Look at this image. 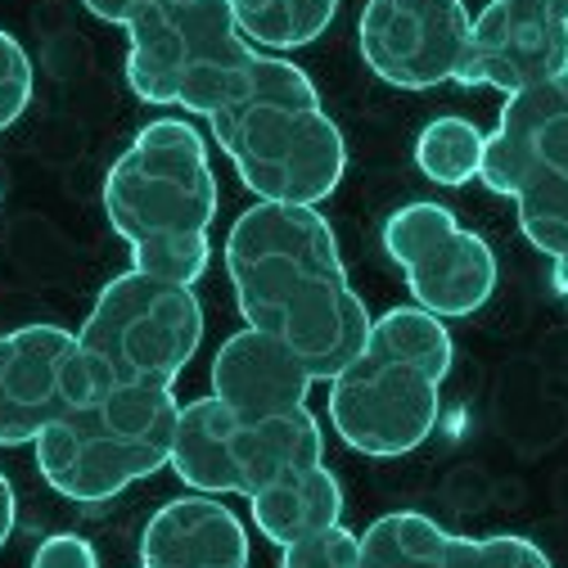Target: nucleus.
Listing matches in <instances>:
<instances>
[{"label":"nucleus","mask_w":568,"mask_h":568,"mask_svg":"<svg viewBox=\"0 0 568 568\" xmlns=\"http://www.w3.org/2000/svg\"><path fill=\"white\" fill-rule=\"evenodd\" d=\"M226 275L240 316L280 338L312 384L334 379L371 338V312L352 290L334 226L316 207L253 203L226 235Z\"/></svg>","instance_id":"nucleus-1"},{"label":"nucleus","mask_w":568,"mask_h":568,"mask_svg":"<svg viewBox=\"0 0 568 568\" xmlns=\"http://www.w3.org/2000/svg\"><path fill=\"white\" fill-rule=\"evenodd\" d=\"M104 217L131 248V266L199 284L212 262L217 176L207 140L181 118H154L135 131L104 176Z\"/></svg>","instance_id":"nucleus-2"},{"label":"nucleus","mask_w":568,"mask_h":568,"mask_svg":"<svg viewBox=\"0 0 568 568\" xmlns=\"http://www.w3.org/2000/svg\"><path fill=\"white\" fill-rule=\"evenodd\" d=\"M456 366L447 325L424 307H388L366 347L329 379V424L362 456L397 460L429 443Z\"/></svg>","instance_id":"nucleus-3"},{"label":"nucleus","mask_w":568,"mask_h":568,"mask_svg":"<svg viewBox=\"0 0 568 568\" xmlns=\"http://www.w3.org/2000/svg\"><path fill=\"white\" fill-rule=\"evenodd\" d=\"M217 150L235 163L257 203H325L347 172V140L321 109L316 82L298 63L257 54L244 100L207 118Z\"/></svg>","instance_id":"nucleus-4"},{"label":"nucleus","mask_w":568,"mask_h":568,"mask_svg":"<svg viewBox=\"0 0 568 568\" xmlns=\"http://www.w3.org/2000/svg\"><path fill=\"white\" fill-rule=\"evenodd\" d=\"M203 343L194 284L145 271L113 275L78 329V406L113 388H176Z\"/></svg>","instance_id":"nucleus-5"},{"label":"nucleus","mask_w":568,"mask_h":568,"mask_svg":"<svg viewBox=\"0 0 568 568\" xmlns=\"http://www.w3.org/2000/svg\"><path fill=\"white\" fill-rule=\"evenodd\" d=\"M253 68L231 0H150L126 23V87L145 104L212 118L248 95Z\"/></svg>","instance_id":"nucleus-6"},{"label":"nucleus","mask_w":568,"mask_h":568,"mask_svg":"<svg viewBox=\"0 0 568 568\" xmlns=\"http://www.w3.org/2000/svg\"><path fill=\"white\" fill-rule=\"evenodd\" d=\"M172 388H113L63 410L37 434V469L68 501L100 506L131 483L168 469L176 443Z\"/></svg>","instance_id":"nucleus-7"},{"label":"nucleus","mask_w":568,"mask_h":568,"mask_svg":"<svg viewBox=\"0 0 568 568\" xmlns=\"http://www.w3.org/2000/svg\"><path fill=\"white\" fill-rule=\"evenodd\" d=\"M312 465H325V434L312 406L248 424L212 393L181 406L168 460L190 491L207 496H257Z\"/></svg>","instance_id":"nucleus-8"},{"label":"nucleus","mask_w":568,"mask_h":568,"mask_svg":"<svg viewBox=\"0 0 568 568\" xmlns=\"http://www.w3.org/2000/svg\"><path fill=\"white\" fill-rule=\"evenodd\" d=\"M384 253L406 271L415 307L438 321L474 316L496 290V253L443 203H406L384 222Z\"/></svg>","instance_id":"nucleus-9"},{"label":"nucleus","mask_w":568,"mask_h":568,"mask_svg":"<svg viewBox=\"0 0 568 568\" xmlns=\"http://www.w3.org/2000/svg\"><path fill=\"white\" fill-rule=\"evenodd\" d=\"M474 14L465 0H366L357 50L371 73L397 91H434L452 82Z\"/></svg>","instance_id":"nucleus-10"},{"label":"nucleus","mask_w":568,"mask_h":568,"mask_svg":"<svg viewBox=\"0 0 568 568\" xmlns=\"http://www.w3.org/2000/svg\"><path fill=\"white\" fill-rule=\"evenodd\" d=\"M78 334L63 325H19L0 334V447L37 443L50 419L78 406Z\"/></svg>","instance_id":"nucleus-11"},{"label":"nucleus","mask_w":568,"mask_h":568,"mask_svg":"<svg viewBox=\"0 0 568 568\" xmlns=\"http://www.w3.org/2000/svg\"><path fill=\"white\" fill-rule=\"evenodd\" d=\"M564 68H568V23L487 0V10L474 14V23H469L452 82L519 95V91L564 73Z\"/></svg>","instance_id":"nucleus-12"},{"label":"nucleus","mask_w":568,"mask_h":568,"mask_svg":"<svg viewBox=\"0 0 568 568\" xmlns=\"http://www.w3.org/2000/svg\"><path fill=\"white\" fill-rule=\"evenodd\" d=\"M312 375L280 338L244 325L212 357V397L226 402L240 419H275L307 406Z\"/></svg>","instance_id":"nucleus-13"},{"label":"nucleus","mask_w":568,"mask_h":568,"mask_svg":"<svg viewBox=\"0 0 568 568\" xmlns=\"http://www.w3.org/2000/svg\"><path fill=\"white\" fill-rule=\"evenodd\" d=\"M519 168L568 176V68L519 95H506L501 118L487 131L478 181L491 190V181Z\"/></svg>","instance_id":"nucleus-14"},{"label":"nucleus","mask_w":568,"mask_h":568,"mask_svg":"<svg viewBox=\"0 0 568 568\" xmlns=\"http://www.w3.org/2000/svg\"><path fill=\"white\" fill-rule=\"evenodd\" d=\"M140 568H248V528L217 496L185 491L150 515Z\"/></svg>","instance_id":"nucleus-15"},{"label":"nucleus","mask_w":568,"mask_h":568,"mask_svg":"<svg viewBox=\"0 0 568 568\" xmlns=\"http://www.w3.org/2000/svg\"><path fill=\"white\" fill-rule=\"evenodd\" d=\"M248 510H253V528L284 550L303 537H316L343 524V487L329 474V465H312L248 496Z\"/></svg>","instance_id":"nucleus-16"},{"label":"nucleus","mask_w":568,"mask_h":568,"mask_svg":"<svg viewBox=\"0 0 568 568\" xmlns=\"http://www.w3.org/2000/svg\"><path fill=\"white\" fill-rule=\"evenodd\" d=\"M491 194H510L519 203V231L537 253L550 262L568 253V176L519 168L491 181Z\"/></svg>","instance_id":"nucleus-17"},{"label":"nucleus","mask_w":568,"mask_h":568,"mask_svg":"<svg viewBox=\"0 0 568 568\" xmlns=\"http://www.w3.org/2000/svg\"><path fill=\"white\" fill-rule=\"evenodd\" d=\"M447 546V528L419 510H393L379 515L362 537V564L357 568H438Z\"/></svg>","instance_id":"nucleus-18"},{"label":"nucleus","mask_w":568,"mask_h":568,"mask_svg":"<svg viewBox=\"0 0 568 568\" xmlns=\"http://www.w3.org/2000/svg\"><path fill=\"white\" fill-rule=\"evenodd\" d=\"M240 32L262 50L312 45L338 14V0H231Z\"/></svg>","instance_id":"nucleus-19"},{"label":"nucleus","mask_w":568,"mask_h":568,"mask_svg":"<svg viewBox=\"0 0 568 568\" xmlns=\"http://www.w3.org/2000/svg\"><path fill=\"white\" fill-rule=\"evenodd\" d=\"M483 145H487V131H478L460 113H443V118H434L429 126L419 131V140H415V168L429 176L434 185L460 190V185L478 181Z\"/></svg>","instance_id":"nucleus-20"},{"label":"nucleus","mask_w":568,"mask_h":568,"mask_svg":"<svg viewBox=\"0 0 568 568\" xmlns=\"http://www.w3.org/2000/svg\"><path fill=\"white\" fill-rule=\"evenodd\" d=\"M438 568H555L550 555L519 532H496V537H452L443 546Z\"/></svg>","instance_id":"nucleus-21"},{"label":"nucleus","mask_w":568,"mask_h":568,"mask_svg":"<svg viewBox=\"0 0 568 568\" xmlns=\"http://www.w3.org/2000/svg\"><path fill=\"white\" fill-rule=\"evenodd\" d=\"M32 91H37V78H32L28 50L0 28V131H10L28 113Z\"/></svg>","instance_id":"nucleus-22"},{"label":"nucleus","mask_w":568,"mask_h":568,"mask_svg":"<svg viewBox=\"0 0 568 568\" xmlns=\"http://www.w3.org/2000/svg\"><path fill=\"white\" fill-rule=\"evenodd\" d=\"M357 564H362L357 532H347L343 524L280 550V568H357Z\"/></svg>","instance_id":"nucleus-23"},{"label":"nucleus","mask_w":568,"mask_h":568,"mask_svg":"<svg viewBox=\"0 0 568 568\" xmlns=\"http://www.w3.org/2000/svg\"><path fill=\"white\" fill-rule=\"evenodd\" d=\"M32 568H100V555L78 532H54L32 550Z\"/></svg>","instance_id":"nucleus-24"},{"label":"nucleus","mask_w":568,"mask_h":568,"mask_svg":"<svg viewBox=\"0 0 568 568\" xmlns=\"http://www.w3.org/2000/svg\"><path fill=\"white\" fill-rule=\"evenodd\" d=\"M82 6H87L95 19H104V23H113V28H126L131 14H135L140 6H150V0H82Z\"/></svg>","instance_id":"nucleus-25"},{"label":"nucleus","mask_w":568,"mask_h":568,"mask_svg":"<svg viewBox=\"0 0 568 568\" xmlns=\"http://www.w3.org/2000/svg\"><path fill=\"white\" fill-rule=\"evenodd\" d=\"M14 524H19V496H14V483L6 478V469H0V546L14 537Z\"/></svg>","instance_id":"nucleus-26"},{"label":"nucleus","mask_w":568,"mask_h":568,"mask_svg":"<svg viewBox=\"0 0 568 568\" xmlns=\"http://www.w3.org/2000/svg\"><path fill=\"white\" fill-rule=\"evenodd\" d=\"M496 6H519V10H532V14L568 23V0H496Z\"/></svg>","instance_id":"nucleus-27"},{"label":"nucleus","mask_w":568,"mask_h":568,"mask_svg":"<svg viewBox=\"0 0 568 568\" xmlns=\"http://www.w3.org/2000/svg\"><path fill=\"white\" fill-rule=\"evenodd\" d=\"M550 280H555V290L568 298V253H564V257H555V271H550Z\"/></svg>","instance_id":"nucleus-28"}]
</instances>
